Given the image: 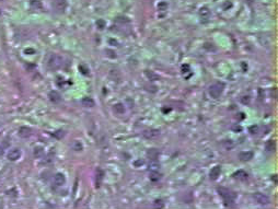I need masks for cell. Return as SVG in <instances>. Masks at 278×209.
<instances>
[{"label": "cell", "mask_w": 278, "mask_h": 209, "mask_svg": "<svg viewBox=\"0 0 278 209\" xmlns=\"http://www.w3.org/2000/svg\"><path fill=\"white\" fill-rule=\"evenodd\" d=\"M217 191H218L219 195L223 199V203H224L226 206H230V205H232L234 203L235 195L233 192H231L230 190L226 188V187H218Z\"/></svg>", "instance_id": "6da1fadb"}, {"label": "cell", "mask_w": 278, "mask_h": 209, "mask_svg": "<svg viewBox=\"0 0 278 209\" xmlns=\"http://www.w3.org/2000/svg\"><path fill=\"white\" fill-rule=\"evenodd\" d=\"M223 90H224V83H222V82H215V83H212L209 86L208 92H209L211 98H220V95L223 93Z\"/></svg>", "instance_id": "7a4b0ae2"}, {"label": "cell", "mask_w": 278, "mask_h": 209, "mask_svg": "<svg viewBox=\"0 0 278 209\" xmlns=\"http://www.w3.org/2000/svg\"><path fill=\"white\" fill-rule=\"evenodd\" d=\"M62 64H64V59L62 57H60L59 55H52L47 62V65L50 69L53 70H56V69H59L62 68Z\"/></svg>", "instance_id": "3957f363"}, {"label": "cell", "mask_w": 278, "mask_h": 209, "mask_svg": "<svg viewBox=\"0 0 278 209\" xmlns=\"http://www.w3.org/2000/svg\"><path fill=\"white\" fill-rule=\"evenodd\" d=\"M255 202L260 205H268L269 204V198L268 196H266L265 194H262V193H255L253 195Z\"/></svg>", "instance_id": "277c9868"}, {"label": "cell", "mask_w": 278, "mask_h": 209, "mask_svg": "<svg viewBox=\"0 0 278 209\" xmlns=\"http://www.w3.org/2000/svg\"><path fill=\"white\" fill-rule=\"evenodd\" d=\"M53 7L55 8L56 11L64 12L66 7H67V1L66 0H54L53 1Z\"/></svg>", "instance_id": "5b68a950"}, {"label": "cell", "mask_w": 278, "mask_h": 209, "mask_svg": "<svg viewBox=\"0 0 278 209\" xmlns=\"http://www.w3.org/2000/svg\"><path fill=\"white\" fill-rule=\"evenodd\" d=\"M21 157V150L18 148H13L8 152V159L10 161H17Z\"/></svg>", "instance_id": "8992f818"}, {"label": "cell", "mask_w": 278, "mask_h": 209, "mask_svg": "<svg viewBox=\"0 0 278 209\" xmlns=\"http://www.w3.org/2000/svg\"><path fill=\"white\" fill-rule=\"evenodd\" d=\"M220 174H221V166L216 165L211 169V171H210V173H209V178H210V180H212V181H216L217 178L220 176Z\"/></svg>", "instance_id": "52a82bcc"}, {"label": "cell", "mask_w": 278, "mask_h": 209, "mask_svg": "<svg viewBox=\"0 0 278 209\" xmlns=\"http://www.w3.org/2000/svg\"><path fill=\"white\" fill-rule=\"evenodd\" d=\"M143 137L145 138H148V139H152V138H155L158 136L160 135V130L158 129H147L143 131Z\"/></svg>", "instance_id": "ba28073f"}, {"label": "cell", "mask_w": 278, "mask_h": 209, "mask_svg": "<svg viewBox=\"0 0 278 209\" xmlns=\"http://www.w3.org/2000/svg\"><path fill=\"white\" fill-rule=\"evenodd\" d=\"M18 134L21 138H29V137L32 135V129L30 128V127H25V126H23V127H20V128H19Z\"/></svg>", "instance_id": "9c48e42d"}, {"label": "cell", "mask_w": 278, "mask_h": 209, "mask_svg": "<svg viewBox=\"0 0 278 209\" xmlns=\"http://www.w3.org/2000/svg\"><path fill=\"white\" fill-rule=\"evenodd\" d=\"M54 182L57 186H62L66 183V178L62 173H56L55 176H54Z\"/></svg>", "instance_id": "30bf717a"}, {"label": "cell", "mask_w": 278, "mask_h": 209, "mask_svg": "<svg viewBox=\"0 0 278 209\" xmlns=\"http://www.w3.org/2000/svg\"><path fill=\"white\" fill-rule=\"evenodd\" d=\"M48 98H50V100L53 102V103H59L60 101H62V95L59 94V93L57 92V91H50V93H48Z\"/></svg>", "instance_id": "8fae6325"}, {"label": "cell", "mask_w": 278, "mask_h": 209, "mask_svg": "<svg viewBox=\"0 0 278 209\" xmlns=\"http://www.w3.org/2000/svg\"><path fill=\"white\" fill-rule=\"evenodd\" d=\"M254 153L252 151H243V152H240L239 153V159L242 161H249L251 159H253Z\"/></svg>", "instance_id": "7c38bea8"}, {"label": "cell", "mask_w": 278, "mask_h": 209, "mask_svg": "<svg viewBox=\"0 0 278 209\" xmlns=\"http://www.w3.org/2000/svg\"><path fill=\"white\" fill-rule=\"evenodd\" d=\"M233 178L235 180H239V181H245V180H247V173L243 170H239L235 173H233Z\"/></svg>", "instance_id": "4fadbf2b"}, {"label": "cell", "mask_w": 278, "mask_h": 209, "mask_svg": "<svg viewBox=\"0 0 278 209\" xmlns=\"http://www.w3.org/2000/svg\"><path fill=\"white\" fill-rule=\"evenodd\" d=\"M160 169V163L157 159H151L150 163H149V171L152 172V171H158Z\"/></svg>", "instance_id": "5bb4252c"}, {"label": "cell", "mask_w": 278, "mask_h": 209, "mask_svg": "<svg viewBox=\"0 0 278 209\" xmlns=\"http://www.w3.org/2000/svg\"><path fill=\"white\" fill-rule=\"evenodd\" d=\"M145 76H146L150 81H157L160 79V77H159L158 74H155L153 71H149V70H146V71H145Z\"/></svg>", "instance_id": "9a60e30c"}, {"label": "cell", "mask_w": 278, "mask_h": 209, "mask_svg": "<svg viewBox=\"0 0 278 209\" xmlns=\"http://www.w3.org/2000/svg\"><path fill=\"white\" fill-rule=\"evenodd\" d=\"M81 103H82V105H83L84 107H93V106L95 105L94 101H93V98H83L82 100H81Z\"/></svg>", "instance_id": "2e32d148"}, {"label": "cell", "mask_w": 278, "mask_h": 209, "mask_svg": "<svg viewBox=\"0 0 278 209\" xmlns=\"http://www.w3.org/2000/svg\"><path fill=\"white\" fill-rule=\"evenodd\" d=\"M199 15H200L203 19H208L210 17V10L207 8V7H203V8H200V10H199Z\"/></svg>", "instance_id": "e0dca14e"}, {"label": "cell", "mask_w": 278, "mask_h": 209, "mask_svg": "<svg viewBox=\"0 0 278 209\" xmlns=\"http://www.w3.org/2000/svg\"><path fill=\"white\" fill-rule=\"evenodd\" d=\"M114 112L116 113V114H124V112H125V107H124V104H122V103H117V104L114 105Z\"/></svg>", "instance_id": "ac0fdd59"}, {"label": "cell", "mask_w": 278, "mask_h": 209, "mask_svg": "<svg viewBox=\"0 0 278 209\" xmlns=\"http://www.w3.org/2000/svg\"><path fill=\"white\" fill-rule=\"evenodd\" d=\"M150 180L152 181V182H157V181H159L161 178V174L158 171H152V172H150Z\"/></svg>", "instance_id": "d6986e66"}, {"label": "cell", "mask_w": 278, "mask_h": 209, "mask_svg": "<svg viewBox=\"0 0 278 209\" xmlns=\"http://www.w3.org/2000/svg\"><path fill=\"white\" fill-rule=\"evenodd\" d=\"M43 155H44V148L35 147V149H34V157L35 158H42Z\"/></svg>", "instance_id": "ffe728a7"}, {"label": "cell", "mask_w": 278, "mask_h": 209, "mask_svg": "<svg viewBox=\"0 0 278 209\" xmlns=\"http://www.w3.org/2000/svg\"><path fill=\"white\" fill-rule=\"evenodd\" d=\"M265 148L267 151H274L275 150V142H274V140H268L266 142Z\"/></svg>", "instance_id": "44dd1931"}, {"label": "cell", "mask_w": 278, "mask_h": 209, "mask_svg": "<svg viewBox=\"0 0 278 209\" xmlns=\"http://www.w3.org/2000/svg\"><path fill=\"white\" fill-rule=\"evenodd\" d=\"M98 173L99 174H96V186L99 187L101 182H102V178H103V171L101 169H98Z\"/></svg>", "instance_id": "7402d4cb"}, {"label": "cell", "mask_w": 278, "mask_h": 209, "mask_svg": "<svg viewBox=\"0 0 278 209\" xmlns=\"http://www.w3.org/2000/svg\"><path fill=\"white\" fill-rule=\"evenodd\" d=\"M72 148H74V150H76V151H81V150L83 149V146H82V143H81L80 141L76 140V141H74V143H72Z\"/></svg>", "instance_id": "603a6c76"}, {"label": "cell", "mask_w": 278, "mask_h": 209, "mask_svg": "<svg viewBox=\"0 0 278 209\" xmlns=\"http://www.w3.org/2000/svg\"><path fill=\"white\" fill-rule=\"evenodd\" d=\"M158 151L157 150H155V149H151L150 151L148 152V155H150V158L151 159H157L158 158Z\"/></svg>", "instance_id": "cb8c5ba5"}, {"label": "cell", "mask_w": 278, "mask_h": 209, "mask_svg": "<svg viewBox=\"0 0 278 209\" xmlns=\"http://www.w3.org/2000/svg\"><path fill=\"white\" fill-rule=\"evenodd\" d=\"M158 9H159V10H161V11L167 10V3L165 2V1H162V2H160V3L158 5Z\"/></svg>", "instance_id": "d4e9b609"}, {"label": "cell", "mask_w": 278, "mask_h": 209, "mask_svg": "<svg viewBox=\"0 0 278 209\" xmlns=\"http://www.w3.org/2000/svg\"><path fill=\"white\" fill-rule=\"evenodd\" d=\"M187 72H191L190 66H188V65H183V66H182V74H183V76L185 77ZM191 74H192V72H191Z\"/></svg>", "instance_id": "484cf974"}, {"label": "cell", "mask_w": 278, "mask_h": 209, "mask_svg": "<svg viewBox=\"0 0 278 209\" xmlns=\"http://www.w3.org/2000/svg\"><path fill=\"white\" fill-rule=\"evenodd\" d=\"M259 129H260V127L259 126H256V125H254V126H252L251 128H250V133L251 134H257L259 133Z\"/></svg>", "instance_id": "4316f807"}, {"label": "cell", "mask_w": 278, "mask_h": 209, "mask_svg": "<svg viewBox=\"0 0 278 209\" xmlns=\"http://www.w3.org/2000/svg\"><path fill=\"white\" fill-rule=\"evenodd\" d=\"M64 135H65V134H64V131H62V130H58L57 133H54V136H55V137H57L58 139H60L62 137H64Z\"/></svg>", "instance_id": "83f0119b"}, {"label": "cell", "mask_w": 278, "mask_h": 209, "mask_svg": "<svg viewBox=\"0 0 278 209\" xmlns=\"http://www.w3.org/2000/svg\"><path fill=\"white\" fill-rule=\"evenodd\" d=\"M155 207H160V208H162L163 206H164V204L162 203V200H155Z\"/></svg>", "instance_id": "f1b7e54d"}, {"label": "cell", "mask_w": 278, "mask_h": 209, "mask_svg": "<svg viewBox=\"0 0 278 209\" xmlns=\"http://www.w3.org/2000/svg\"><path fill=\"white\" fill-rule=\"evenodd\" d=\"M96 24H98V26H99L100 29H103V27H104V21H103V20H99V21L96 22Z\"/></svg>", "instance_id": "f546056e"}, {"label": "cell", "mask_w": 278, "mask_h": 209, "mask_svg": "<svg viewBox=\"0 0 278 209\" xmlns=\"http://www.w3.org/2000/svg\"><path fill=\"white\" fill-rule=\"evenodd\" d=\"M79 69L83 70V71H82V74H89V72H88L89 70H88V69H84V67H83V66H80V67H79Z\"/></svg>", "instance_id": "4dcf8cb0"}, {"label": "cell", "mask_w": 278, "mask_h": 209, "mask_svg": "<svg viewBox=\"0 0 278 209\" xmlns=\"http://www.w3.org/2000/svg\"><path fill=\"white\" fill-rule=\"evenodd\" d=\"M272 180H274V182H275V184H277V175H273Z\"/></svg>", "instance_id": "1f68e13d"}, {"label": "cell", "mask_w": 278, "mask_h": 209, "mask_svg": "<svg viewBox=\"0 0 278 209\" xmlns=\"http://www.w3.org/2000/svg\"><path fill=\"white\" fill-rule=\"evenodd\" d=\"M25 53H26V54H27V53H34V50H33V49H26Z\"/></svg>", "instance_id": "d6a6232c"}, {"label": "cell", "mask_w": 278, "mask_h": 209, "mask_svg": "<svg viewBox=\"0 0 278 209\" xmlns=\"http://www.w3.org/2000/svg\"><path fill=\"white\" fill-rule=\"evenodd\" d=\"M3 152H5V151H3V149L0 147V157H1V155H3Z\"/></svg>", "instance_id": "836d02e7"}]
</instances>
